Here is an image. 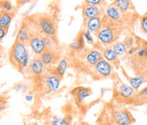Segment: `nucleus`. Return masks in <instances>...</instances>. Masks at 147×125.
<instances>
[{"mask_svg":"<svg viewBox=\"0 0 147 125\" xmlns=\"http://www.w3.org/2000/svg\"><path fill=\"white\" fill-rule=\"evenodd\" d=\"M69 46L73 50H76V51L81 50L84 46V37H83V35H82V33L79 34L73 41L71 42L69 44Z\"/></svg>","mask_w":147,"mask_h":125,"instance_id":"4be33fe9","label":"nucleus"},{"mask_svg":"<svg viewBox=\"0 0 147 125\" xmlns=\"http://www.w3.org/2000/svg\"><path fill=\"white\" fill-rule=\"evenodd\" d=\"M103 59L109 63H116L118 60V57L115 51L112 49L111 47H105L102 50Z\"/></svg>","mask_w":147,"mask_h":125,"instance_id":"f3484780","label":"nucleus"},{"mask_svg":"<svg viewBox=\"0 0 147 125\" xmlns=\"http://www.w3.org/2000/svg\"><path fill=\"white\" fill-rule=\"evenodd\" d=\"M102 24H103V21L100 16L85 21V26H86L87 30L94 33H97L102 28Z\"/></svg>","mask_w":147,"mask_h":125,"instance_id":"f8f14e48","label":"nucleus"},{"mask_svg":"<svg viewBox=\"0 0 147 125\" xmlns=\"http://www.w3.org/2000/svg\"><path fill=\"white\" fill-rule=\"evenodd\" d=\"M25 100L28 102H32L33 101V95H31V94H28V95H25Z\"/></svg>","mask_w":147,"mask_h":125,"instance_id":"f704fd0d","label":"nucleus"},{"mask_svg":"<svg viewBox=\"0 0 147 125\" xmlns=\"http://www.w3.org/2000/svg\"><path fill=\"white\" fill-rule=\"evenodd\" d=\"M105 3L104 1L101 0H85L84 2V5H91V6H100Z\"/></svg>","mask_w":147,"mask_h":125,"instance_id":"c85d7f7f","label":"nucleus"},{"mask_svg":"<svg viewBox=\"0 0 147 125\" xmlns=\"http://www.w3.org/2000/svg\"><path fill=\"white\" fill-rule=\"evenodd\" d=\"M28 55L26 45L16 41L9 50V61L16 68L22 72V63Z\"/></svg>","mask_w":147,"mask_h":125,"instance_id":"f257e3e1","label":"nucleus"},{"mask_svg":"<svg viewBox=\"0 0 147 125\" xmlns=\"http://www.w3.org/2000/svg\"><path fill=\"white\" fill-rule=\"evenodd\" d=\"M1 9H3V11L11 13L13 11V6L10 1H1Z\"/></svg>","mask_w":147,"mask_h":125,"instance_id":"a878e982","label":"nucleus"},{"mask_svg":"<svg viewBox=\"0 0 147 125\" xmlns=\"http://www.w3.org/2000/svg\"><path fill=\"white\" fill-rule=\"evenodd\" d=\"M98 41L104 46H109L113 43L117 39V33L116 31L111 26L102 27L97 33H96Z\"/></svg>","mask_w":147,"mask_h":125,"instance_id":"39448f33","label":"nucleus"},{"mask_svg":"<svg viewBox=\"0 0 147 125\" xmlns=\"http://www.w3.org/2000/svg\"><path fill=\"white\" fill-rule=\"evenodd\" d=\"M28 44L30 45L32 50L38 55H41L46 50V47H45V44L42 40V37H41L38 33L31 34Z\"/></svg>","mask_w":147,"mask_h":125,"instance_id":"0eeeda50","label":"nucleus"},{"mask_svg":"<svg viewBox=\"0 0 147 125\" xmlns=\"http://www.w3.org/2000/svg\"><path fill=\"white\" fill-rule=\"evenodd\" d=\"M133 39H131V38H127V39H125V41H124V44H125V46L127 47V49H129L130 48H132V46H133Z\"/></svg>","mask_w":147,"mask_h":125,"instance_id":"473e14b6","label":"nucleus"},{"mask_svg":"<svg viewBox=\"0 0 147 125\" xmlns=\"http://www.w3.org/2000/svg\"><path fill=\"white\" fill-rule=\"evenodd\" d=\"M115 95L119 101L133 103L136 92L130 85H127L125 83H120L116 87Z\"/></svg>","mask_w":147,"mask_h":125,"instance_id":"7ed1b4c3","label":"nucleus"},{"mask_svg":"<svg viewBox=\"0 0 147 125\" xmlns=\"http://www.w3.org/2000/svg\"><path fill=\"white\" fill-rule=\"evenodd\" d=\"M105 17L110 21H117L122 18V12L114 3L109 4L105 9Z\"/></svg>","mask_w":147,"mask_h":125,"instance_id":"9d476101","label":"nucleus"},{"mask_svg":"<svg viewBox=\"0 0 147 125\" xmlns=\"http://www.w3.org/2000/svg\"><path fill=\"white\" fill-rule=\"evenodd\" d=\"M112 48V49L115 51V53L117 54V57H123L124 55H126L127 53V49L125 46L124 43H121V42H118V43H115L112 46H111Z\"/></svg>","mask_w":147,"mask_h":125,"instance_id":"412c9836","label":"nucleus"},{"mask_svg":"<svg viewBox=\"0 0 147 125\" xmlns=\"http://www.w3.org/2000/svg\"><path fill=\"white\" fill-rule=\"evenodd\" d=\"M110 121L113 125H132L134 118L126 108H114L110 111Z\"/></svg>","mask_w":147,"mask_h":125,"instance_id":"f03ea898","label":"nucleus"},{"mask_svg":"<svg viewBox=\"0 0 147 125\" xmlns=\"http://www.w3.org/2000/svg\"><path fill=\"white\" fill-rule=\"evenodd\" d=\"M67 66H68L67 61H66L65 59L61 60V61H59V63H58V65H57L55 70V74H56L58 77H60L61 78H63L65 73V72H66V70H67Z\"/></svg>","mask_w":147,"mask_h":125,"instance_id":"5701e85b","label":"nucleus"},{"mask_svg":"<svg viewBox=\"0 0 147 125\" xmlns=\"http://www.w3.org/2000/svg\"><path fill=\"white\" fill-rule=\"evenodd\" d=\"M30 36H31V33L29 32V29L27 27V25L23 22L21 24V26H20V28H19L16 41L26 45V43H29Z\"/></svg>","mask_w":147,"mask_h":125,"instance_id":"4468645a","label":"nucleus"},{"mask_svg":"<svg viewBox=\"0 0 147 125\" xmlns=\"http://www.w3.org/2000/svg\"><path fill=\"white\" fill-rule=\"evenodd\" d=\"M140 28L143 31V32L147 34V14H146L140 21Z\"/></svg>","mask_w":147,"mask_h":125,"instance_id":"c756f323","label":"nucleus"},{"mask_svg":"<svg viewBox=\"0 0 147 125\" xmlns=\"http://www.w3.org/2000/svg\"><path fill=\"white\" fill-rule=\"evenodd\" d=\"M6 32H7V30H6V29L0 28V39H1V40H3V38L5 37Z\"/></svg>","mask_w":147,"mask_h":125,"instance_id":"72a5a7b5","label":"nucleus"},{"mask_svg":"<svg viewBox=\"0 0 147 125\" xmlns=\"http://www.w3.org/2000/svg\"><path fill=\"white\" fill-rule=\"evenodd\" d=\"M114 4L121 12H127L132 8V3L128 0H116Z\"/></svg>","mask_w":147,"mask_h":125,"instance_id":"b1692460","label":"nucleus"},{"mask_svg":"<svg viewBox=\"0 0 147 125\" xmlns=\"http://www.w3.org/2000/svg\"><path fill=\"white\" fill-rule=\"evenodd\" d=\"M16 92H25L26 90V84H23V83H21V84H18L16 87Z\"/></svg>","mask_w":147,"mask_h":125,"instance_id":"2f4dec72","label":"nucleus"},{"mask_svg":"<svg viewBox=\"0 0 147 125\" xmlns=\"http://www.w3.org/2000/svg\"><path fill=\"white\" fill-rule=\"evenodd\" d=\"M82 35H83V37H84V40H86V41L88 42V43H90V44H93L94 43V38L92 37V34H91V32L88 31V30H84L82 32Z\"/></svg>","mask_w":147,"mask_h":125,"instance_id":"bb28decb","label":"nucleus"},{"mask_svg":"<svg viewBox=\"0 0 147 125\" xmlns=\"http://www.w3.org/2000/svg\"><path fill=\"white\" fill-rule=\"evenodd\" d=\"M49 125H70V124L65 118L53 116L49 120Z\"/></svg>","mask_w":147,"mask_h":125,"instance_id":"393cba45","label":"nucleus"},{"mask_svg":"<svg viewBox=\"0 0 147 125\" xmlns=\"http://www.w3.org/2000/svg\"><path fill=\"white\" fill-rule=\"evenodd\" d=\"M61 78L58 77L55 72H47L42 76V85L44 90L48 94L55 93L60 88Z\"/></svg>","mask_w":147,"mask_h":125,"instance_id":"20e7f679","label":"nucleus"},{"mask_svg":"<svg viewBox=\"0 0 147 125\" xmlns=\"http://www.w3.org/2000/svg\"><path fill=\"white\" fill-rule=\"evenodd\" d=\"M42 40H43V43L45 44L46 49H53V44H54L53 38L44 36V37H42Z\"/></svg>","mask_w":147,"mask_h":125,"instance_id":"cd10ccee","label":"nucleus"},{"mask_svg":"<svg viewBox=\"0 0 147 125\" xmlns=\"http://www.w3.org/2000/svg\"><path fill=\"white\" fill-rule=\"evenodd\" d=\"M101 7L100 6H91V5H84L83 15L85 20L93 19L98 16H100Z\"/></svg>","mask_w":147,"mask_h":125,"instance_id":"9b49d317","label":"nucleus"},{"mask_svg":"<svg viewBox=\"0 0 147 125\" xmlns=\"http://www.w3.org/2000/svg\"><path fill=\"white\" fill-rule=\"evenodd\" d=\"M40 60L42 61L44 66H50L56 61L57 55L55 49H46V50L40 55Z\"/></svg>","mask_w":147,"mask_h":125,"instance_id":"ddd939ff","label":"nucleus"},{"mask_svg":"<svg viewBox=\"0 0 147 125\" xmlns=\"http://www.w3.org/2000/svg\"><path fill=\"white\" fill-rule=\"evenodd\" d=\"M29 69L31 70V72L35 76H40L42 74L44 70V65L40 60V58H34L31 61Z\"/></svg>","mask_w":147,"mask_h":125,"instance_id":"dca6fc26","label":"nucleus"},{"mask_svg":"<svg viewBox=\"0 0 147 125\" xmlns=\"http://www.w3.org/2000/svg\"><path fill=\"white\" fill-rule=\"evenodd\" d=\"M12 19H13V14L1 10V14H0V28H3V29L8 30L9 26L11 21H12Z\"/></svg>","mask_w":147,"mask_h":125,"instance_id":"a211bd4d","label":"nucleus"},{"mask_svg":"<svg viewBox=\"0 0 147 125\" xmlns=\"http://www.w3.org/2000/svg\"><path fill=\"white\" fill-rule=\"evenodd\" d=\"M147 81V77L145 75H140L139 77H135V78H128V82L129 85L134 89L137 90L140 89V87L144 84Z\"/></svg>","mask_w":147,"mask_h":125,"instance_id":"6ab92c4d","label":"nucleus"},{"mask_svg":"<svg viewBox=\"0 0 147 125\" xmlns=\"http://www.w3.org/2000/svg\"><path fill=\"white\" fill-rule=\"evenodd\" d=\"M38 24L39 26L41 32L45 36L50 37L53 39H54V37H55L56 28H55V23L49 17H47L45 16L39 17L38 20Z\"/></svg>","mask_w":147,"mask_h":125,"instance_id":"423d86ee","label":"nucleus"},{"mask_svg":"<svg viewBox=\"0 0 147 125\" xmlns=\"http://www.w3.org/2000/svg\"><path fill=\"white\" fill-rule=\"evenodd\" d=\"M135 52H137V49H136L135 47H132V48H130L129 49H127V54H128L129 55H134Z\"/></svg>","mask_w":147,"mask_h":125,"instance_id":"c9c22d12","label":"nucleus"},{"mask_svg":"<svg viewBox=\"0 0 147 125\" xmlns=\"http://www.w3.org/2000/svg\"><path fill=\"white\" fill-rule=\"evenodd\" d=\"M147 102V85L139 93H136L133 103L135 105H142Z\"/></svg>","mask_w":147,"mask_h":125,"instance_id":"aec40b11","label":"nucleus"},{"mask_svg":"<svg viewBox=\"0 0 147 125\" xmlns=\"http://www.w3.org/2000/svg\"><path fill=\"white\" fill-rule=\"evenodd\" d=\"M101 60H103L102 53L96 49H91L86 55V61L88 65L92 66H95Z\"/></svg>","mask_w":147,"mask_h":125,"instance_id":"2eb2a0df","label":"nucleus"},{"mask_svg":"<svg viewBox=\"0 0 147 125\" xmlns=\"http://www.w3.org/2000/svg\"><path fill=\"white\" fill-rule=\"evenodd\" d=\"M71 95H73L76 103L78 105L82 104L86 98L89 97L92 95V90L89 88L85 87H77L71 91Z\"/></svg>","mask_w":147,"mask_h":125,"instance_id":"6e6552de","label":"nucleus"},{"mask_svg":"<svg viewBox=\"0 0 147 125\" xmlns=\"http://www.w3.org/2000/svg\"><path fill=\"white\" fill-rule=\"evenodd\" d=\"M113 67L111 63L105 61L104 59L101 60L94 66L95 72L101 78H107L112 73Z\"/></svg>","mask_w":147,"mask_h":125,"instance_id":"1a4fd4ad","label":"nucleus"},{"mask_svg":"<svg viewBox=\"0 0 147 125\" xmlns=\"http://www.w3.org/2000/svg\"><path fill=\"white\" fill-rule=\"evenodd\" d=\"M137 55L140 58L147 59V48H140L137 50Z\"/></svg>","mask_w":147,"mask_h":125,"instance_id":"7c9ffc66","label":"nucleus"}]
</instances>
